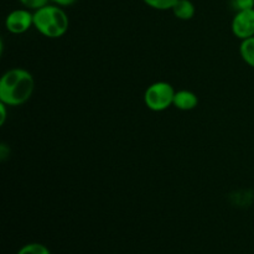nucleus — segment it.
<instances>
[{
	"instance_id": "1a4fd4ad",
	"label": "nucleus",
	"mask_w": 254,
	"mask_h": 254,
	"mask_svg": "<svg viewBox=\"0 0 254 254\" xmlns=\"http://www.w3.org/2000/svg\"><path fill=\"white\" fill-rule=\"evenodd\" d=\"M143 1L151 9L165 11V10L173 9L174 5L178 2V0H143Z\"/></svg>"
},
{
	"instance_id": "ddd939ff",
	"label": "nucleus",
	"mask_w": 254,
	"mask_h": 254,
	"mask_svg": "<svg viewBox=\"0 0 254 254\" xmlns=\"http://www.w3.org/2000/svg\"><path fill=\"white\" fill-rule=\"evenodd\" d=\"M76 1L77 0H51L52 4H56L61 7L71 6V5H73Z\"/></svg>"
},
{
	"instance_id": "7ed1b4c3",
	"label": "nucleus",
	"mask_w": 254,
	"mask_h": 254,
	"mask_svg": "<svg viewBox=\"0 0 254 254\" xmlns=\"http://www.w3.org/2000/svg\"><path fill=\"white\" fill-rule=\"evenodd\" d=\"M175 89L170 83L164 81L154 82L144 93V103L153 112H164L174 104Z\"/></svg>"
},
{
	"instance_id": "4468645a",
	"label": "nucleus",
	"mask_w": 254,
	"mask_h": 254,
	"mask_svg": "<svg viewBox=\"0 0 254 254\" xmlns=\"http://www.w3.org/2000/svg\"><path fill=\"white\" fill-rule=\"evenodd\" d=\"M6 104L0 102V112H1V117H0V126H4L5 121H6Z\"/></svg>"
},
{
	"instance_id": "20e7f679",
	"label": "nucleus",
	"mask_w": 254,
	"mask_h": 254,
	"mask_svg": "<svg viewBox=\"0 0 254 254\" xmlns=\"http://www.w3.org/2000/svg\"><path fill=\"white\" fill-rule=\"evenodd\" d=\"M32 26H34V11L27 7L12 10L5 19V27L11 34H24Z\"/></svg>"
},
{
	"instance_id": "f8f14e48",
	"label": "nucleus",
	"mask_w": 254,
	"mask_h": 254,
	"mask_svg": "<svg viewBox=\"0 0 254 254\" xmlns=\"http://www.w3.org/2000/svg\"><path fill=\"white\" fill-rule=\"evenodd\" d=\"M232 5L236 11L254 9V0H232Z\"/></svg>"
},
{
	"instance_id": "39448f33",
	"label": "nucleus",
	"mask_w": 254,
	"mask_h": 254,
	"mask_svg": "<svg viewBox=\"0 0 254 254\" xmlns=\"http://www.w3.org/2000/svg\"><path fill=\"white\" fill-rule=\"evenodd\" d=\"M232 32L241 41L254 36V9L237 11L232 20Z\"/></svg>"
},
{
	"instance_id": "f257e3e1",
	"label": "nucleus",
	"mask_w": 254,
	"mask_h": 254,
	"mask_svg": "<svg viewBox=\"0 0 254 254\" xmlns=\"http://www.w3.org/2000/svg\"><path fill=\"white\" fill-rule=\"evenodd\" d=\"M35 79L27 69L15 67L5 72L0 79V102L7 107H17L31 98Z\"/></svg>"
},
{
	"instance_id": "9b49d317",
	"label": "nucleus",
	"mask_w": 254,
	"mask_h": 254,
	"mask_svg": "<svg viewBox=\"0 0 254 254\" xmlns=\"http://www.w3.org/2000/svg\"><path fill=\"white\" fill-rule=\"evenodd\" d=\"M19 1L21 2L24 7H27V9L35 11V10L40 9V7L45 6V5L50 4L51 0H19Z\"/></svg>"
},
{
	"instance_id": "f03ea898",
	"label": "nucleus",
	"mask_w": 254,
	"mask_h": 254,
	"mask_svg": "<svg viewBox=\"0 0 254 254\" xmlns=\"http://www.w3.org/2000/svg\"><path fill=\"white\" fill-rule=\"evenodd\" d=\"M34 27L44 36L59 39L68 30L69 19L64 7L50 2L34 11Z\"/></svg>"
},
{
	"instance_id": "423d86ee",
	"label": "nucleus",
	"mask_w": 254,
	"mask_h": 254,
	"mask_svg": "<svg viewBox=\"0 0 254 254\" xmlns=\"http://www.w3.org/2000/svg\"><path fill=\"white\" fill-rule=\"evenodd\" d=\"M197 104L198 97L193 92L188 91V89H181V91L175 92L173 106L178 108L179 111H192L197 107Z\"/></svg>"
},
{
	"instance_id": "0eeeda50",
	"label": "nucleus",
	"mask_w": 254,
	"mask_h": 254,
	"mask_svg": "<svg viewBox=\"0 0 254 254\" xmlns=\"http://www.w3.org/2000/svg\"><path fill=\"white\" fill-rule=\"evenodd\" d=\"M171 11L175 15V17L184 20V21H188V20H191L195 16L196 9L191 0H178V2L171 9Z\"/></svg>"
},
{
	"instance_id": "9d476101",
	"label": "nucleus",
	"mask_w": 254,
	"mask_h": 254,
	"mask_svg": "<svg viewBox=\"0 0 254 254\" xmlns=\"http://www.w3.org/2000/svg\"><path fill=\"white\" fill-rule=\"evenodd\" d=\"M17 254H51L49 248L45 247L44 245L40 243H29V245L24 246L21 250L17 252Z\"/></svg>"
},
{
	"instance_id": "6e6552de",
	"label": "nucleus",
	"mask_w": 254,
	"mask_h": 254,
	"mask_svg": "<svg viewBox=\"0 0 254 254\" xmlns=\"http://www.w3.org/2000/svg\"><path fill=\"white\" fill-rule=\"evenodd\" d=\"M240 54L243 61L254 68V36L241 41Z\"/></svg>"
}]
</instances>
